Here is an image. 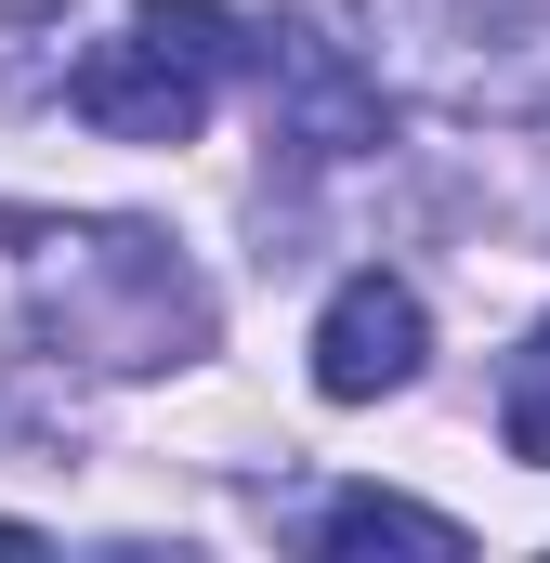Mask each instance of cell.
<instances>
[{
  "label": "cell",
  "instance_id": "1",
  "mask_svg": "<svg viewBox=\"0 0 550 563\" xmlns=\"http://www.w3.org/2000/svg\"><path fill=\"white\" fill-rule=\"evenodd\" d=\"M250 79H263L275 132L301 144V157H354V144H381V79L315 26V13H275L250 26Z\"/></svg>",
  "mask_w": 550,
  "mask_h": 563
},
{
  "label": "cell",
  "instance_id": "2",
  "mask_svg": "<svg viewBox=\"0 0 550 563\" xmlns=\"http://www.w3.org/2000/svg\"><path fill=\"white\" fill-rule=\"evenodd\" d=\"M66 106H79L106 144H197V119H210V66H184V53L132 13V40H92V53H79Z\"/></svg>",
  "mask_w": 550,
  "mask_h": 563
},
{
  "label": "cell",
  "instance_id": "3",
  "mask_svg": "<svg viewBox=\"0 0 550 563\" xmlns=\"http://www.w3.org/2000/svg\"><path fill=\"white\" fill-rule=\"evenodd\" d=\"M419 354H432V314H419L407 276H341L328 288V314H315V394H328V407L407 394Z\"/></svg>",
  "mask_w": 550,
  "mask_h": 563
},
{
  "label": "cell",
  "instance_id": "4",
  "mask_svg": "<svg viewBox=\"0 0 550 563\" xmlns=\"http://www.w3.org/2000/svg\"><path fill=\"white\" fill-rule=\"evenodd\" d=\"M315 551H432V563H459L472 538H459L446 511H419V498H381V485H354V498H328V511H315Z\"/></svg>",
  "mask_w": 550,
  "mask_h": 563
},
{
  "label": "cell",
  "instance_id": "5",
  "mask_svg": "<svg viewBox=\"0 0 550 563\" xmlns=\"http://www.w3.org/2000/svg\"><path fill=\"white\" fill-rule=\"evenodd\" d=\"M498 432H512V459H525V472H550V354H525V367H512Z\"/></svg>",
  "mask_w": 550,
  "mask_h": 563
},
{
  "label": "cell",
  "instance_id": "6",
  "mask_svg": "<svg viewBox=\"0 0 550 563\" xmlns=\"http://www.w3.org/2000/svg\"><path fill=\"white\" fill-rule=\"evenodd\" d=\"M525 354H550V328H538V341H525Z\"/></svg>",
  "mask_w": 550,
  "mask_h": 563
}]
</instances>
